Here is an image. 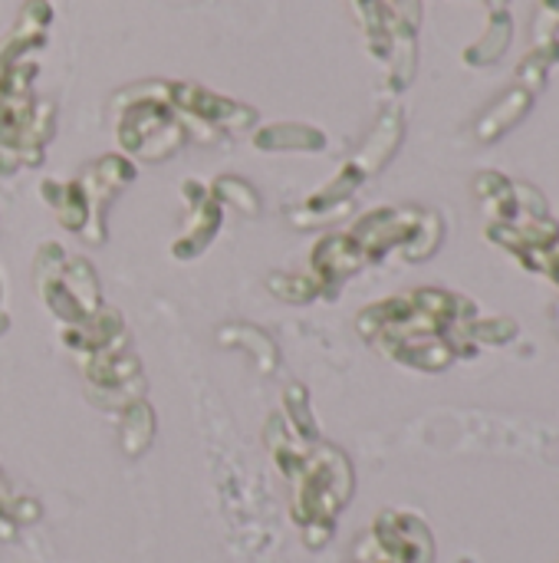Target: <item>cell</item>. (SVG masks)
<instances>
[{
  "label": "cell",
  "mask_w": 559,
  "mask_h": 563,
  "mask_svg": "<svg viewBox=\"0 0 559 563\" xmlns=\"http://www.w3.org/2000/svg\"><path fill=\"white\" fill-rule=\"evenodd\" d=\"M277 462L293 482V518L306 544L323 548V541L333 534L336 515L343 511V505H349V492H353L349 462L329 445H316L310 455L293 445L290 459L277 455Z\"/></svg>",
  "instance_id": "1"
},
{
  "label": "cell",
  "mask_w": 559,
  "mask_h": 563,
  "mask_svg": "<svg viewBox=\"0 0 559 563\" xmlns=\"http://www.w3.org/2000/svg\"><path fill=\"white\" fill-rule=\"evenodd\" d=\"M132 178H135V168L122 155H105V158L92 162L86 172H79L76 181L59 185L56 195L46 191V198L53 201L59 221L69 231H86V224L92 221L96 244H99L102 241V205L112 198V191H119Z\"/></svg>",
  "instance_id": "3"
},
{
  "label": "cell",
  "mask_w": 559,
  "mask_h": 563,
  "mask_svg": "<svg viewBox=\"0 0 559 563\" xmlns=\"http://www.w3.org/2000/svg\"><path fill=\"white\" fill-rule=\"evenodd\" d=\"M115 115V139L119 145L145 162H165L171 158L188 139V122L161 99L158 82L128 86L112 99Z\"/></svg>",
  "instance_id": "2"
}]
</instances>
